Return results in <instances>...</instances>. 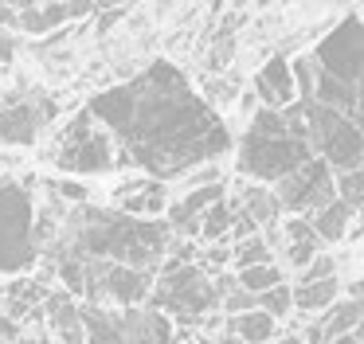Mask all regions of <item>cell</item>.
<instances>
[{
    "label": "cell",
    "mask_w": 364,
    "mask_h": 344,
    "mask_svg": "<svg viewBox=\"0 0 364 344\" xmlns=\"http://www.w3.org/2000/svg\"><path fill=\"white\" fill-rule=\"evenodd\" d=\"M360 301H348V297H337V301L329 305V309L321 313V321H317V328H321L325 344L337 340V336H348V333H360Z\"/></svg>",
    "instance_id": "cell-12"
},
{
    "label": "cell",
    "mask_w": 364,
    "mask_h": 344,
    "mask_svg": "<svg viewBox=\"0 0 364 344\" xmlns=\"http://www.w3.org/2000/svg\"><path fill=\"white\" fill-rule=\"evenodd\" d=\"M32 215L36 203L28 188L0 180V274H24L40 262L32 242Z\"/></svg>",
    "instance_id": "cell-3"
},
{
    "label": "cell",
    "mask_w": 364,
    "mask_h": 344,
    "mask_svg": "<svg viewBox=\"0 0 364 344\" xmlns=\"http://www.w3.org/2000/svg\"><path fill=\"white\" fill-rule=\"evenodd\" d=\"M55 164L63 172H79V176H95V172L114 168V141L106 129H87L75 141H59L55 145Z\"/></svg>",
    "instance_id": "cell-7"
},
{
    "label": "cell",
    "mask_w": 364,
    "mask_h": 344,
    "mask_svg": "<svg viewBox=\"0 0 364 344\" xmlns=\"http://www.w3.org/2000/svg\"><path fill=\"white\" fill-rule=\"evenodd\" d=\"M231 235V200L223 195L220 203H212V208L200 215V231H196V239H204L208 247L212 242H223Z\"/></svg>",
    "instance_id": "cell-16"
},
{
    "label": "cell",
    "mask_w": 364,
    "mask_h": 344,
    "mask_svg": "<svg viewBox=\"0 0 364 344\" xmlns=\"http://www.w3.org/2000/svg\"><path fill=\"white\" fill-rule=\"evenodd\" d=\"M282 281H286V274H282V266H278V262H262V266L235 270V286L243 289V294H251V297L267 294V289L282 286Z\"/></svg>",
    "instance_id": "cell-15"
},
{
    "label": "cell",
    "mask_w": 364,
    "mask_h": 344,
    "mask_svg": "<svg viewBox=\"0 0 364 344\" xmlns=\"http://www.w3.org/2000/svg\"><path fill=\"white\" fill-rule=\"evenodd\" d=\"M262 262H274V254H270V247L262 242V235H251V239H243V242L231 247V266H235V270L262 266Z\"/></svg>",
    "instance_id": "cell-17"
},
{
    "label": "cell",
    "mask_w": 364,
    "mask_h": 344,
    "mask_svg": "<svg viewBox=\"0 0 364 344\" xmlns=\"http://www.w3.org/2000/svg\"><path fill=\"white\" fill-rule=\"evenodd\" d=\"M356 215H360V211L348 208V203H341L337 195H333L325 208H317L314 215H309V231H314L317 242H329V247H337V242H345V235H348V227L356 223Z\"/></svg>",
    "instance_id": "cell-11"
},
{
    "label": "cell",
    "mask_w": 364,
    "mask_h": 344,
    "mask_svg": "<svg viewBox=\"0 0 364 344\" xmlns=\"http://www.w3.org/2000/svg\"><path fill=\"white\" fill-rule=\"evenodd\" d=\"M184 188L188 192H196V188H212V184H223V164H196V168H188L184 172Z\"/></svg>",
    "instance_id": "cell-21"
},
{
    "label": "cell",
    "mask_w": 364,
    "mask_h": 344,
    "mask_svg": "<svg viewBox=\"0 0 364 344\" xmlns=\"http://www.w3.org/2000/svg\"><path fill=\"white\" fill-rule=\"evenodd\" d=\"M9 164H12V156H9V153H0V172L9 168Z\"/></svg>",
    "instance_id": "cell-28"
},
{
    "label": "cell",
    "mask_w": 364,
    "mask_h": 344,
    "mask_svg": "<svg viewBox=\"0 0 364 344\" xmlns=\"http://www.w3.org/2000/svg\"><path fill=\"white\" fill-rule=\"evenodd\" d=\"M317 75L333 78L345 86H360V67H364V31H360V16L345 12V20L317 43V51L309 55Z\"/></svg>",
    "instance_id": "cell-5"
},
{
    "label": "cell",
    "mask_w": 364,
    "mask_h": 344,
    "mask_svg": "<svg viewBox=\"0 0 364 344\" xmlns=\"http://www.w3.org/2000/svg\"><path fill=\"white\" fill-rule=\"evenodd\" d=\"M129 86H134V122L118 137L129 168L141 164L157 184H165L173 176L181 180L196 164H212L231 149L228 125L208 102L192 94L188 78L173 63H153Z\"/></svg>",
    "instance_id": "cell-1"
},
{
    "label": "cell",
    "mask_w": 364,
    "mask_h": 344,
    "mask_svg": "<svg viewBox=\"0 0 364 344\" xmlns=\"http://www.w3.org/2000/svg\"><path fill=\"white\" fill-rule=\"evenodd\" d=\"M51 192H55L51 200H67V203H75V208H87V200H90L87 180H55Z\"/></svg>",
    "instance_id": "cell-22"
},
{
    "label": "cell",
    "mask_w": 364,
    "mask_h": 344,
    "mask_svg": "<svg viewBox=\"0 0 364 344\" xmlns=\"http://www.w3.org/2000/svg\"><path fill=\"white\" fill-rule=\"evenodd\" d=\"M274 195H278V208H282L286 215L309 219L317 208H325V203L333 200V172L325 168L317 156H309L301 168H294L290 176L278 180Z\"/></svg>",
    "instance_id": "cell-6"
},
{
    "label": "cell",
    "mask_w": 364,
    "mask_h": 344,
    "mask_svg": "<svg viewBox=\"0 0 364 344\" xmlns=\"http://www.w3.org/2000/svg\"><path fill=\"white\" fill-rule=\"evenodd\" d=\"M255 102H259V109H274V114H282L286 106L298 102L290 59H286V55H270V59L255 70Z\"/></svg>",
    "instance_id": "cell-8"
},
{
    "label": "cell",
    "mask_w": 364,
    "mask_h": 344,
    "mask_svg": "<svg viewBox=\"0 0 364 344\" xmlns=\"http://www.w3.org/2000/svg\"><path fill=\"white\" fill-rule=\"evenodd\" d=\"M255 309H262L270 321H282V317H290L294 313V297H290V286H274V289H267V294H259L255 297Z\"/></svg>",
    "instance_id": "cell-18"
},
{
    "label": "cell",
    "mask_w": 364,
    "mask_h": 344,
    "mask_svg": "<svg viewBox=\"0 0 364 344\" xmlns=\"http://www.w3.org/2000/svg\"><path fill=\"white\" fill-rule=\"evenodd\" d=\"M306 141H309V153H314L333 176H337V172L360 168V156H364L360 125L348 122L337 109H325V106H314V102H309L306 106Z\"/></svg>",
    "instance_id": "cell-2"
},
{
    "label": "cell",
    "mask_w": 364,
    "mask_h": 344,
    "mask_svg": "<svg viewBox=\"0 0 364 344\" xmlns=\"http://www.w3.org/2000/svg\"><path fill=\"white\" fill-rule=\"evenodd\" d=\"M220 309H223V313H231V317H239V313L255 309V297H251V294H243V289L235 286L228 297H220Z\"/></svg>",
    "instance_id": "cell-24"
},
{
    "label": "cell",
    "mask_w": 364,
    "mask_h": 344,
    "mask_svg": "<svg viewBox=\"0 0 364 344\" xmlns=\"http://www.w3.org/2000/svg\"><path fill=\"white\" fill-rule=\"evenodd\" d=\"M309 141L301 133H286V137H247L239 141V164L235 168L243 176H251L255 184H278L282 176H290L294 168L309 161Z\"/></svg>",
    "instance_id": "cell-4"
},
{
    "label": "cell",
    "mask_w": 364,
    "mask_h": 344,
    "mask_svg": "<svg viewBox=\"0 0 364 344\" xmlns=\"http://www.w3.org/2000/svg\"><path fill=\"white\" fill-rule=\"evenodd\" d=\"M321 254V242L314 239V235H306V239H298V242H286L282 247V258H286V266H290V270H306L309 262H314V258Z\"/></svg>",
    "instance_id": "cell-20"
},
{
    "label": "cell",
    "mask_w": 364,
    "mask_h": 344,
    "mask_svg": "<svg viewBox=\"0 0 364 344\" xmlns=\"http://www.w3.org/2000/svg\"><path fill=\"white\" fill-rule=\"evenodd\" d=\"M333 195L341 203L360 211V195H364V168H353V172H337L333 176Z\"/></svg>",
    "instance_id": "cell-19"
},
{
    "label": "cell",
    "mask_w": 364,
    "mask_h": 344,
    "mask_svg": "<svg viewBox=\"0 0 364 344\" xmlns=\"http://www.w3.org/2000/svg\"><path fill=\"white\" fill-rule=\"evenodd\" d=\"M20 55V36L16 31H0V67H12Z\"/></svg>",
    "instance_id": "cell-25"
},
{
    "label": "cell",
    "mask_w": 364,
    "mask_h": 344,
    "mask_svg": "<svg viewBox=\"0 0 364 344\" xmlns=\"http://www.w3.org/2000/svg\"><path fill=\"white\" fill-rule=\"evenodd\" d=\"M290 297H294V313H325V309H329V305L341 297V278L290 286Z\"/></svg>",
    "instance_id": "cell-14"
},
{
    "label": "cell",
    "mask_w": 364,
    "mask_h": 344,
    "mask_svg": "<svg viewBox=\"0 0 364 344\" xmlns=\"http://www.w3.org/2000/svg\"><path fill=\"white\" fill-rule=\"evenodd\" d=\"M12 340H20V325L0 313V344H12Z\"/></svg>",
    "instance_id": "cell-26"
},
{
    "label": "cell",
    "mask_w": 364,
    "mask_h": 344,
    "mask_svg": "<svg viewBox=\"0 0 364 344\" xmlns=\"http://www.w3.org/2000/svg\"><path fill=\"white\" fill-rule=\"evenodd\" d=\"M231 203H235L239 211H243L247 219H251L255 227H270V223H278L282 219V208H278V195H274V188H267V184H255V180H247V184H239V192L231 195Z\"/></svg>",
    "instance_id": "cell-10"
},
{
    "label": "cell",
    "mask_w": 364,
    "mask_h": 344,
    "mask_svg": "<svg viewBox=\"0 0 364 344\" xmlns=\"http://www.w3.org/2000/svg\"><path fill=\"white\" fill-rule=\"evenodd\" d=\"M40 109L36 102H9V106H0V141L4 145H16V149H28L40 141Z\"/></svg>",
    "instance_id": "cell-9"
},
{
    "label": "cell",
    "mask_w": 364,
    "mask_h": 344,
    "mask_svg": "<svg viewBox=\"0 0 364 344\" xmlns=\"http://www.w3.org/2000/svg\"><path fill=\"white\" fill-rule=\"evenodd\" d=\"M329 344H360V333H348V336H337V340H329Z\"/></svg>",
    "instance_id": "cell-27"
},
{
    "label": "cell",
    "mask_w": 364,
    "mask_h": 344,
    "mask_svg": "<svg viewBox=\"0 0 364 344\" xmlns=\"http://www.w3.org/2000/svg\"><path fill=\"white\" fill-rule=\"evenodd\" d=\"M223 333H231L239 344H270L278 336V321H270L262 309H247L239 317H228Z\"/></svg>",
    "instance_id": "cell-13"
},
{
    "label": "cell",
    "mask_w": 364,
    "mask_h": 344,
    "mask_svg": "<svg viewBox=\"0 0 364 344\" xmlns=\"http://www.w3.org/2000/svg\"><path fill=\"white\" fill-rule=\"evenodd\" d=\"M325 278H341V274H337V258H333V254H317L314 262L298 274V286H306V281H325Z\"/></svg>",
    "instance_id": "cell-23"
}]
</instances>
